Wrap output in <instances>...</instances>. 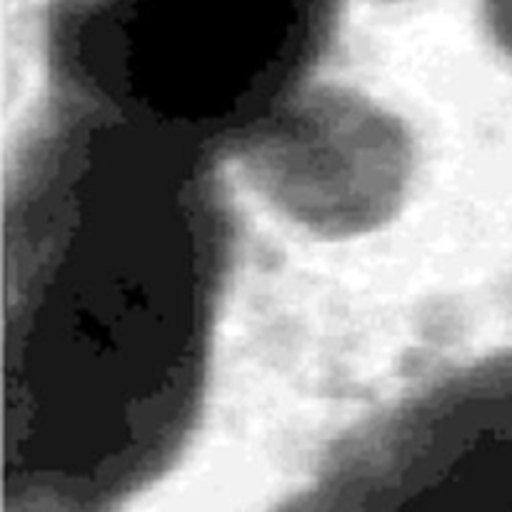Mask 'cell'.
<instances>
[{"label": "cell", "instance_id": "6da1fadb", "mask_svg": "<svg viewBox=\"0 0 512 512\" xmlns=\"http://www.w3.org/2000/svg\"><path fill=\"white\" fill-rule=\"evenodd\" d=\"M215 158L55 95L20 140L3 512H120L183 455L233 263Z\"/></svg>", "mask_w": 512, "mask_h": 512}, {"label": "cell", "instance_id": "7a4b0ae2", "mask_svg": "<svg viewBox=\"0 0 512 512\" xmlns=\"http://www.w3.org/2000/svg\"><path fill=\"white\" fill-rule=\"evenodd\" d=\"M343 0H45L50 95L238 153L315 83Z\"/></svg>", "mask_w": 512, "mask_h": 512}, {"label": "cell", "instance_id": "3957f363", "mask_svg": "<svg viewBox=\"0 0 512 512\" xmlns=\"http://www.w3.org/2000/svg\"><path fill=\"white\" fill-rule=\"evenodd\" d=\"M275 512H512V350L370 418Z\"/></svg>", "mask_w": 512, "mask_h": 512}, {"label": "cell", "instance_id": "277c9868", "mask_svg": "<svg viewBox=\"0 0 512 512\" xmlns=\"http://www.w3.org/2000/svg\"><path fill=\"white\" fill-rule=\"evenodd\" d=\"M238 155L285 218L328 238L368 233L393 218L413 175L403 123L338 85H310Z\"/></svg>", "mask_w": 512, "mask_h": 512}, {"label": "cell", "instance_id": "5b68a950", "mask_svg": "<svg viewBox=\"0 0 512 512\" xmlns=\"http://www.w3.org/2000/svg\"><path fill=\"white\" fill-rule=\"evenodd\" d=\"M480 8L498 48L512 58V0H480Z\"/></svg>", "mask_w": 512, "mask_h": 512}]
</instances>
